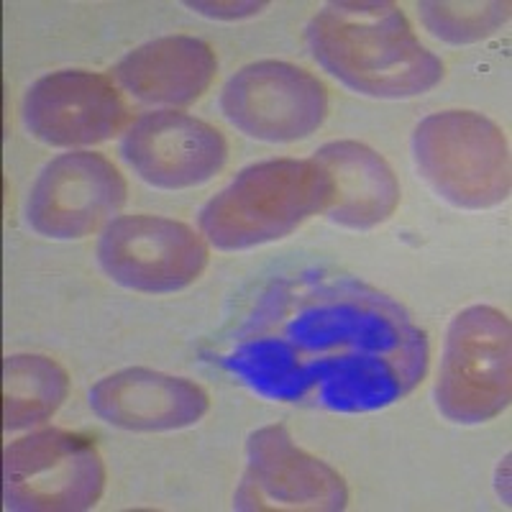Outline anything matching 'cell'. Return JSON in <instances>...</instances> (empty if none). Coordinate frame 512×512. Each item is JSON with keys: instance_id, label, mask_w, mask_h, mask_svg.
Instances as JSON below:
<instances>
[{"instance_id": "cell-1", "label": "cell", "mask_w": 512, "mask_h": 512, "mask_svg": "<svg viewBox=\"0 0 512 512\" xmlns=\"http://www.w3.org/2000/svg\"><path fill=\"white\" fill-rule=\"evenodd\" d=\"M431 344L410 310L369 282L303 269L269 282L228 338L223 367L269 402L377 413L428 374Z\"/></svg>"}, {"instance_id": "cell-2", "label": "cell", "mask_w": 512, "mask_h": 512, "mask_svg": "<svg viewBox=\"0 0 512 512\" xmlns=\"http://www.w3.org/2000/svg\"><path fill=\"white\" fill-rule=\"evenodd\" d=\"M305 41L328 75L364 98H420L446 75L441 57L420 44L408 16L387 0L328 3L310 18Z\"/></svg>"}, {"instance_id": "cell-3", "label": "cell", "mask_w": 512, "mask_h": 512, "mask_svg": "<svg viewBox=\"0 0 512 512\" xmlns=\"http://www.w3.org/2000/svg\"><path fill=\"white\" fill-rule=\"evenodd\" d=\"M336 195L315 159H267L241 169L200 210V233L218 251H246L285 239L328 213Z\"/></svg>"}, {"instance_id": "cell-4", "label": "cell", "mask_w": 512, "mask_h": 512, "mask_svg": "<svg viewBox=\"0 0 512 512\" xmlns=\"http://www.w3.org/2000/svg\"><path fill=\"white\" fill-rule=\"evenodd\" d=\"M415 167L438 198L464 210L497 208L510 198V146L477 111H438L413 131Z\"/></svg>"}, {"instance_id": "cell-5", "label": "cell", "mask_w": 512, "mask_h": 512, "mask_svg": "<svg viewBox=\"0 0 512 512\" xmlns=\"http://www.w3.org/2000/svg\"><path fill=\"white\" fill-rule=\"evenodd\" d=\"M512 400V326L492 305L464 308L446 331L436 405L456 425L495 420Z\"/></svg>"}, {"instance_id": "cell-6", "label": "cell", "mask_w": 512, "mask_h": 512, "mask_svg": "<svg viewBox=\"0 0 512 512\" xmlns=\"http://www.w3.org/2000/svg\"><path fill=\"white\" fill-rule=\"evenodd\" d=\"M105 464L90 436L41 428L3 451V507L13 512H82L98 505Z\"/></svg>"}, {"instance_id": "cell-7", "label": "cell", "mask_w": 512, "mask_h": 512, "mask_svg": "<svg viewBox=\"0 0 512 512\" xmlns=\"http://www.w3.org/2000/svg\"><path fill=\"white\" fill-rule=\"evenodd\" d=\"M210 246L187 223L154 213L116 216L100 231L98 264L123 290L172 295L205 272Z\"/></svg>"}, {"instance_id": "cell-8", "label": "cell", "mask_w": 512, "mask_h": 512, "mask_svg": "<svg viewBox=\"0 0 512 512\" xmlns=\"http://www.w3.org/2000/svg\"><path fill=\"white\" fill-rule=\"evenodd\" d=\"M221 113L249 139L292 144L323 126L328 90L300 64L259 59L228 77L221 90Z\"/></svg>"}, {"instance_id": "cell-9", "label": "cell", "mask_w": 512, "mask_h": 512, "mask_svg": "<svg viewBox=\"0 0 512 512\" xmlns=\"http://www.w3.org/2000/svg\"><path fill=\"white\" fill-rule=\"evenodd\" d=\"M128 185L108 157L77 149L41 169L26 198L24 216L34 233L75 241L103 231L126 205Z\"/></svg>"}, {"instance_id": "cell-10", "label": "cell", "mask_w": 512, "mask_h": 512, "mask_svg": "<svg viewBox=\"0 0 512 512\" xmlns=\"http://www.w3.org/2000/svg\"><path fill=\"white\" fill-rule=\"evenodd\" d=\"M349 505L344 477L295 443L282 425H264L246 441V466L233 510L338 512Z\"/></svg>"}, {"instance_id": "cell-11", "label": "cell", "mask_w": 512, "mask_h": 512, "mask_svg": "<svg viewBox=\"0 0 512 512\" xmlns=\"http://www.w3.org/2000/svg\"><path fill=\"white\" fill-rule=\"evenodd\" d=\"M24 126L41 144L85 149L126 131L128 105L113 77L90 70H57L26 90Z\"/></svg>"}, {"instance_id": "cell-12", "label": "cell", "mask_w": 512, "mask_h": 512, "mask_svg": "<svg viewBox=\"0 0 512 512\" xmlns=\"http://www.w3.org/2000/svg\"><path fill=\"white\" fill-rule=\"evenodd\" d=\"M121 157L157 190H192L226 167L228 141L216 126L182 111H152L123 131Z\"/></svg>"}, {"instance_id": "cell-13", "label": "cell", "mask_w": 512, "mask_h": 512, "mask_svg": "<svg viewBox=\"0 0 512 512\" xmlns=\"http://www.w3.org/2000/svg\"><path fill=\"white\" fill-rule=\"evenodd\" d=\"M90 410L103 423L131 433H172L198 425L210 410V395L187 377L128 367L90 387Z\"/></svg>"}, {"instance_id": "cell-14", "label": "cell", "mask_w": 512, "mask_h": 512, "mask_svg": "<svg viewBox=\"0 0 512 512\" xmlns=\"http://www.w3.org/2000/svg\"><path fill=\"white\" fill-rule=\"evenodd\" d=\"M218 72V57L198 36H159L128 52L113 67L123 93L159 111H177L208 93Z\"/></svg>"}, {"instance_id": "cell-15", "label": "cell", "mask_w": 512, "mask_h": 512, "mask_svg": "<svg viewBox=\"0 0 512 512\" xmlns=\"http://www.w3.org/2000/svg\"><path fill=\"white\" fill-rule=\"evenodd\" d=\"M315 162L331 175L336 195L326 216L349 231H372L395 216L400 182L390 162L361 141H328L315 152Z\"/></svg>"}, {"instance_id": "cell-16", "label": "cell", "mask_w": 512, "mask_h": 512, "mask_svg": "<svg viewBox=\"0 0 512 512\" xmlns=\"http://www.w3.org/2000/svg\"><path fill=\"white\" fill-rule=\"evenodd\" d=\"M70 395V374L44 354H11L3 359V428L24 431L47 423Z\"/></svg>"}, {"instance_id": "cell-17", "label": "cell", "mask_w": 512, "mask_h": 512, "mask_svg": "<svg viewBox=\"0 0 512 512\" xmlns=\"http://www.w3.org/2000/svg\"><path fill=\"white\" fill-rule=\"evenodd\" d=\"M420 21L446 44H477L510 21V3H420Z\"/></svg>"}, {"instance_id": "cell-18", "label": "cell", "mask_w": 512, "mask_h": 512, "mask_svg": "<svg viewBox=\"0 0 512 512\" xmlns=\"http://www.w3.org/2000/svg\"><path fill=\"white\" fill-rule=\"evenodd\" d=\"M187 6L210 18H244L264 11L267 3H187Z\"/></svg>"}]
</instances>
